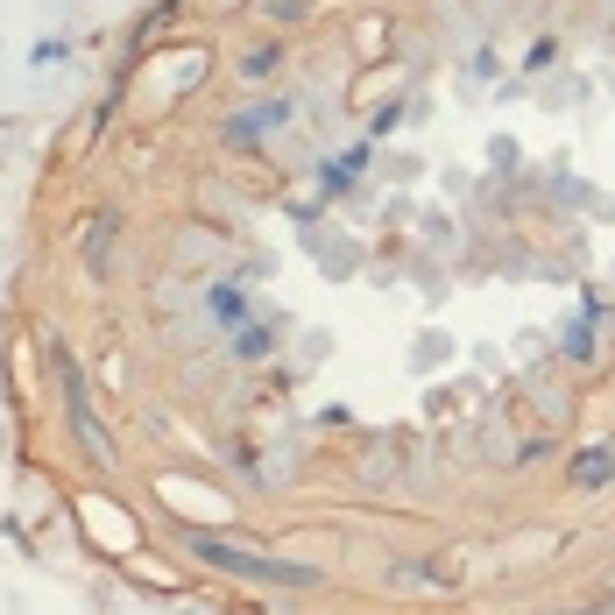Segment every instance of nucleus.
Masks as SVG:
<instances>
[{"label":"nucleus","mask_w":615,"mask_h":615,"mask_svg":"<svg viewBox=\"0 0 615 615\" xmlns=\"http://www.w3.org/2000/svg\"><path fill=\"white\" fill-rule=\"evenodd\" d=\"M615 482V446H588L573 460V488H608Z\"/></svg>","instance_id":"nucleus-4"},{"label":"nucleus","mask_w":615,"mask_h":615,"mask_svg":"<svg viewBox=\"0 0 615 615\" xmlns=\"http://www.w3.org/2000/svg\"><path fill=\"white\" fill-rule=\"evenodd\" d=\"M566 354H573V362H588V354H594V326H573V333H566Z\"/></svg>","instance_id":"nucleus-10"},{"label":"nucleus","mask_w":615,"mask_h":615,"mask_svg":"<svg viewBox=\"0 0 615 615\" xmlns=\"http://www.w3.org/2000/svg\"><path fill=\"white\" fill-rule=\"evenodd\" d=\"M276 64H283V50H276V43H262V50H248V57H241V71H248V79H269Z\"/></svg>","instance_id":"nucleus-9"},{"label":"nucleus","mask_w":615,"mask_h":615,"mask_svg":"<svg viewBox=\"0 0 615 615\" xmlns=\"http://www.w3.org/2000/svg\"><path fill=\"white\" fill-rule=\"evenodd\" d=\"M107 248H114V220H93V241H85V262H93V276L107 269Z\"/></svg>","instance_id":"nucleus-8"},{"label":"nucleus","mask_w":615,"mask_h":615,"mask_svg":"<svg viewBox=\"0 0 615 615\" xmlns=\"http://www.w3.org/2000/svg\"><path fill=\"white\" fill-rule=\"evenodd\" d=\"M269 347H276V333H269V326H241V333H234V354H241V362H262Z\"/></svg>","instance_id":"nucleus-6"},{"label":"nucleus","mask_w":615,"mask_h":615,"mask_svg":"<svg viewBox=\"0 0 615 615\" xmlns=\"http://www.w3.org/2000/svg\"><path fill=\"white\" fill-rule=\"evenodd\" d=\"M291 99H262V107H248V114H234V121L227 128H220V142H234V149H248V142H262V134L269 128H283V121H291Z\"/></svg>","instance_id":"nucleus-3"},{"label":"nucleus","mask_w":615,"mask_h":615,"mask_svg":"<svg viewBox=\"0 0 615 615\" xmlns=\"http://www.w3.org/2000/svg\"><path fill=\"white\" fill-rule=\"evenodd\" d=\"M185 552L199 566H213V573H227V580H255V588H319V566L241 552V545H227V537H213V531H185Z\"/></svg>","instance_id":"nucleus-1"},{"label":"nucleus","mask_w":615,"mask_h":615,"mask_svg":"<svg viewBox=\"0 0 615 615\" xmlns=\"http://www.w3.org/2000/svg\"><path fill=\"white\" fill-rule=\"evenodd\" d=\"M362 163H368V149H347V156H340V163H326V191H347Z\"/></svg>","instance_id":"nucleus-7"},{"label":"nucleus","mask_w":615,"mask_h":615,"mask_svg":"<svg viewBox=\"0 0 615 615\" xmlns=\"http://www.w3.org/2000/svg\"><path fill=\"white\" fill-rule=\"evenodd\" d=\"M50 362H57V382H64V417H71V431H79V453L114 460V439H107V425H99V411H93V389H85L79 362H71L64 347H50Z\"/></svg>","instance_id":"nucleus-2"},{"label":"nucleus","mask_w":615,"mask_h":615,"mask_svg":"<svg viewBox=\"0 0 615 615\" xmlns=\"http://www.w3.org/2000/svg\"><path fill=\"white\" fill-rule=\"evenodd\" d=\"M205 305H213V319H227V326H248V297L234 291V283H213V291H205Z\"/></svg>","instance_id":"nucleus-5"}]
</instances>
